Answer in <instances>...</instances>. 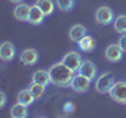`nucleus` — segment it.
Listing matches in <instances>:
<instances>
[{
    "instance_id": "1",
    "label": "nucleus",
    "mask_w": 126,
    "mask_h": 118,
    "mask_svg": "<svg viewBox=\"0 0 126 118\" xmlns=\"http://www.w3.org/2000/svg\"><path fill=\"white\" fill-rule=\"evenodd\" d=\"M49 74H50V84H54L57 87H69L76 73H73L65 63L60 61V63H55V65L50 66Z\"/></svg>"
},
{
    "instance_id": "2",
    "label": "nucleus",
    "mask_w": 126,
    "mask_h": 118,
    "mask_svg": "<svg viewBox=\"0 0 126 118\" xmlns=\"http://www.w3.org/2000/svg\"><path fill=\"white\" fill-rule=\"evenodd\" d=\"M110 98L118 104H126V82L125 80H118L112 85L110 88Z\"/></svg>"
},
{
    "instance_id": "3",
    "label": "nucleus",
    "mask_w": 126,
    "mask_h": 118,
    "mask_svg": "<svg viewBox=\"0 0 126 118\" xmlns=\"http://www.w3.org/2000/svg\"><path fill=\"white\" fill-rule=\"evenodd\" d=\"M113 84H115V82H113V76H112V74H110V73H102L101 76L96 77L94 88H96L98 93H109Z\"/></svg>"
},
{
    "instance_id": "4",
    "label": "nucleus",
    "mask_w": 126,
    "mask_h": 118,
    "mask_svg": "<svg viewBox=\"0 0 126 118\" xmlns=\"http://www.w3.org/2000/svg\"><path fill=\"white\" fill-rule=\"evenodd\" d=\"M62 61L65 63V65L68 66V68L73 71V73H79L82 63H84V60H82V57H80V54L76 52V50H71V52H68L65 57L62 58Z\"/></svg>"
},
{
    "instance_id": "5",
    "label": "nucleus",
    "mask_w": 126,
    "mask_h": 118,
    "mask_svg": "<svg viewBox=\"0 0 126 118\" xmlns=\"http://www.w3.org/2000/svg\"><path fill=\"white\" fill-rule=\"evenodd\" d=\"M90 82L92 80H90L88 77H85L84 74L77 73V74H74L69 87L74 90V91H77V93H85V91H88V88H90Z\"/></svg>"
},
{
    "instance_id": "6",
    "label": "nucleus",
    "mask_w": 126,
    "mask_h": 118,
    "mask_svg": "<svg viewBox=\"0 0 126 118\" xmlns=\"http://www.w3.org/2000/svg\"><path fill=\"white\" fill-rule=\"evenodd\" d=\"M94 19L99 25H109L113 22V11L109 6H99L94 13Z\"/></svg>"
},
{
    "instance_id": "7",
    "label": "nucleus",
    "mask_w": 126,
    "mask_h": 118,
    "mask_svg": "<svg viewBox=\"0 0 126 118\" xmlns=\"http://www.w3.org/2000/svg\"><path fill=\"white\" fill-rule=\"evenodd\" d=\"M123 54H125V50L121 49V46L118 44V43L107 46L106 50H104V57L107 58L109 61H112V63H118L121 58H123Z\"/></svg>"
},
{
    "instance_id": "8",
    "label": "nucleus",
    "mask_w": 126,
    "mask_h": 118,
    "mask_svg": "<svg viewBox=\"0 0 126 118\" xmlns=\"http://www.w3.org/2000/svg\"><path fill=\"white\" fill-rule=\"evenodd\" d=\"M44 17H46V14L43 13V10L35 3V5L30 6V16H29V21L27 22H30L32 25H39V24H43Z\"/></svg>"
},
{
    "instance_id": "9",
    "label": "nucleus",
    "mask_w": 126,
    "mask_h": 118,
    "mask_svg": "<svg viewBox=\"0 0 126 118\" xmlns=\"http://www.w3.org/2000/svg\"><path fill=\"white\" fill-rule=\"evenodd\" d=\"M87 35V29L85 25H82V24H76V25H73L68 31V36L73 43H79L82 38H84Z\"/></svg>"
},
{
    "instance_id": "10",
    "label": "nucleus",
    "mask_w": 126,
    "mask_h": 118,
    "mask_svg": "<svg viewBox=\"0 0 126 118\" xmlns=\"http://www.w3.org/2000/svg\"><path fill=\"white\" fill-rule=\"evenodd\" d=\"M38 52L35 49H25L24 52L21 54V61H22V65H25V66H33V65H36V61H38Z\"/></svg>"
},
{
    "instance_id": "11",
    "label": "nucleus",
    "mask_w": 126,
    "mask_h": 118,
    "mask_svg": "<svg viewBox=\"0 0 126 118\" xmlns=\"http://www.w3.org/2000/svg\"><path fill=\"white\" fill-rule=\"evenodd\" d=\"M96 65H94L93 61H90V60H85L84 63H82V66H80V69H79V73L80 74H84L85 77H88L90 80H93V79H96Z\"/></svg>"
},
{
    "instance_id": "12",
    "label": "nucleus",
    "mask_w": 126,
    "mask_h": 118,
    "mask_svg": "<svg viewBox=\"0 0 126 118\" xmlns=\"http://www.w3.org/2000/svg\"><path fill=\"white\" fill-rule=\"evenodd\" d=\"M13 14L17 21L25 22V21H29V16H30V6L27 3H17V6L13 11Z\"/></svg>"
},
{
    "instance_id": "13",
    "label": "nucleus",
    "mask_w": 126,
    "mask_h": 118,
    "mask_svg": "<svg viewBox=\"0 0 126 118\" xmlns=\"http://www.w3.org/2000/svg\"><path fill=\"white\" fill-rule=\"evenodd\" d=\"M14 55H16V49H14V46L11 44L10 41H5L2 46H0V57H2L3 61L13 60Z\"/></svg>"
},
{
    "instance_id": "14",
    "label": "nucleus",
    "mask_w": 126,
    "mask_h": 118,
    "mask_svg": "<svg viewBox=\"0 0 126 118\" xmlns=\"http://www.w3.org/2000/svg\"><path fill=\"white\" fill-rule=\"evenodd\" d=\"M32 82H36V84H41V85H49L50 84V74H49V71H46V69L35 71L33 76H32Z\"/></svg>"
},
{
    "instance_id": "15",
    "label": "nucleus",
    "mask_w": 126,
    "mask_h": 118,
    "mask_svg": "<svg viewBox=\"0 0 126 118\" xmlns=\"http://www.w3.org/2000/svg\"><path fill=\"white\" fill-rule=\"evenodd\" d=\"M77 44H79V47H80L82 52H87V54H88V52H93V50H94V47H96V41H94L93 36L85 35V36L82 38Z\"/></svg>"
},
{
    "instance_id": "16",
    "label": "nucleus",
    "mask_w": 126,
    "mask_h": 118,
    "mask_svg": "<svg viewBox=\"0 0 126 118\" xmlns=\"http://www.w3.org/2000/svg\"><path fill=\"white\" fill-rule=\"evenodd\" d=\"M27 107H29V105L17 102V104H14L13 107H11L10 115L13 117V118H25L27 115H29V110H27Z\"/></svg>"
},
{
    "instance_id": "17",
    "label": "nucleus",
    "mask_w": 126,
    "mask_h": 118,
    "mask_svg": "<svg viewBox=\"0 0 126 118\" xmlns=\"http://www.w3.org/2000/svg\"><path fill=\"white\" fill-rule=\"evenodd\" d=\"M33 101H35V96L32 94V91H30L29 88H25V90H21V91L17 93V102H21V104L30 105Z\"/></svg>"
},
{
    "instance_id": "18",
    "label": "nucleus",
    "mask_w": 126,
    "mask_h": 118,
    "mask_svg": "<svg viewBox=\"0 0 126 118\" xmlns=\"http://www.w3.org/2000/svg\"><path fill=\"white\" fill-rule=\"evenodd\" d=\"M113 29L120 35L126 33V14H120L113 19Z\"/></svg>"
},
{
    "instance_id": "19",
    "label": "nucleus",
    "mask_w": 126,
    "mask_h": 118,
    "mask_svg": "<svg viewBox=\"0 0 126 118\" xmlns=\"http://www.w3.org/2000/svg\"><path fill=\"white\" fill-rule=\"evenodd\" d=\"M36 5L43 10V13H44L46 16H50L54 13L55 6H54V0H36Z\"/></svg>"
},
{
    "instance_id": "20",
    "label": "nucleus",
    "mask_w": 126,
    "mask_h": 118,
    "mask_svg": "<svg viewBox=\"0 0 126 118\" xmlns=\"http://www.w3.org/2000/svg\"><path fill=\"white\" fill-rule=\"evenodd\" d=\"M44 88L46 85H41V84H36V82H32L29 90L32 91V94L35 96V99H39V98H43V94H44Z\"/></svg>"
},
{
    "instance_id": "21",
    "label": "nucleus",
    "mask_w": 126,
    "mask_h": 118,
    "mask_svg": "<svg viewBox=\"0 0 126 118\" xmlns=\"http://www.w3.org/2000/svg\"><path fill=\"white\" fill-rule=\"evenodd\" d=\"M57 6L60 8L62 11H71L74 8V0H57Z\"/></svg>"
},
{
    "instance_id": "22",
    "label": "nucleus",
    "mask_w": 126,
    "mask_h": 118,
    "mask_svg": "<svg viewBox=\"0 0 126 118\" xmlns=\"http://www.w3.org/2000/svg\"><path fill=\"white\" fill-rule=\"evenodd\" d=\"M118 44H120V46H121V49H123L125 52H126V33H123V35L120 36V39H118Z\"/></svg>"
},
{
    "instance_id": "23",
    "label": "nucleus",
    "mask_w": 126,
    "mask_h": 118,
    "mask_svg": "<svg viewBox=\"0 0 126 118\" xmlns=\"http://www.w3.org/2000/svg\"><path fill=\"white\" fill-rule=\"evenodd\" d=\"M5 104H6V96L5 93H0V107H5Z\"/></svg>"
},
{
    "instance_id": "24",
    "label": "nucleus",
    "mask_w": 126,
    "mask_h": 118,
    "mask_svg": "<svg viewBox=\"0 0 126 118\" xmlns=\"http://www.w3.org/2000/svg\"><path fill=\"white\" fill-rule=\"evenodd\" d=\"M73 109H74L73 102H66V104H65V110H66V112H73Z\"/></svg>"
},
{
    "instance_id": "25",
    "label": "nucleus",
    "mask_w": 126,
    "mask_h": 118,
    "mask_svg": "<svg viewBox=\"0 0 126 118\" xmlns=\"http://www.w3.org/2000/svg\"><path fill=\"white\" fill-rule=\"evenodd\" d=\"M11 3H22V0H10Z\"/></svg>"
}]
</instances>
